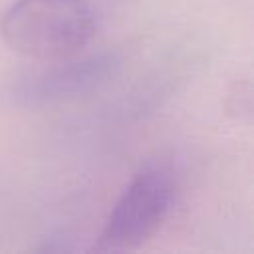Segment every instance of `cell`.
Returning a JSON list of instances; mask_svg holds the SVG:
<instances>
[{"label": "cell", "mask_w": 254, "mask_h": 254, "mask_svg": "<svg viewBox=\"0 0 254 254\" xmlns=\"http://www.w3.org/2000/svg\"><path fill=\"white\" fill-rule=\"evenodd\" d=\"M121 64V56L109 50L44 62L42 67L14 83L12 95L20 105H48L75 99L103 87L119 73Z\"/></svg>", "instance_id": "3"}, {"label": "cell", "mask_w": 254, "mask_h": 254, "mask_svg": "<svg viewBox=\"0 0 254 254\" xmlns=\"http://www.w3.org/2000/svg\"><path fill=\"white\" fill-rule=\"evenodd\" d=\"M175 202V179L165 167H145L111 206L97 238L99 250H131L163 226Z\"/></svg>", "instance_id": "2"}, {"label": "cell", "mask_w": 254, "mask_h": 254, "mask_svg": "<svg viewBox=\"0 0 254 254\" xmlns=\"http://www.w3.org/2000/svg\"><path fill=\"white\" fill-rule=\"evenodd\" d=\"M4 44L16 54L52 62L81 54L95 34L87 0H14L0 18Z\"/></svg>", "instance_id": "1"}]
</instances>
